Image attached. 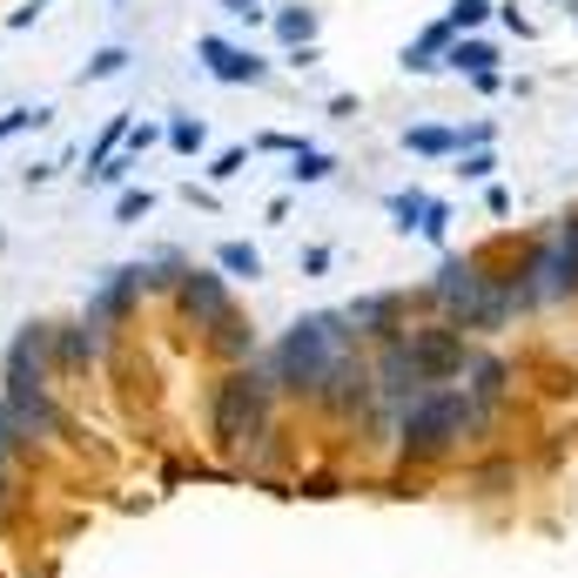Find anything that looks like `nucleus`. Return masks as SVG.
<instances>
[{
  "mask_svg": "<svg viewBox=\"0 0 578 578\" xmlns=\"http://www.w3.org/2000/svg\"><path fill=\"white\" fill-rule=\"evenodd\" d=\"M351 343H357V323L343 317V310H323V317H303L290 323V336L276 343V357H269V383L276 391H323V377L336 357H351Z\"/></svg>",
  "mask_w": 578,
  "mask_h": 578,
  "instance_id": "obj_1",
  "label": "nucleus"
},
{
  "mask_svg": "<svg viewBox=\"0 0 578 578\" xmlns=\"http://www.w3.org/2000/svg\"><path fill=\"white\" fill-rule=\"evenodd\" d=\"M269 397H276V383H269V370H229L216 383V444L222 451H249L262 444L269 431Z\"/></svg>",
  "mask_w": 578,
  "mask_h": 578,
  "instance_id": "obj_2",
  "label": "nucleus"
},
{
  "mask_svg": "<svg viewBox=\"0 0 578 578\" xmlns=\"http://www.w3.org/2000/svg\"><path fill=\"white\" fill-rule=\"evenodd\" d=\"M478 417H484V410H478L465 391H444V383H438L431 397H417V404L397 417V444H404V457H438V451H451L457 438H465Z\"/></svg>",
  "mask_w": 578,
  "mask_h": 578,
  "instance_id": "obj_3",
  "label": "nucleus"
},
{
  "mask_svg": "<svg viewBox=\"0 0 578 578\" xmlns=\"http://www.w3.org/2000/svg\"><path fill=\"white\" fill-rule=\"evenodd\" d=\"M397 351L431 377V383H444V377H457L471 364V351H465V330H451V323H431V330H410V336H397Z\"/></svg>",
  "mask_w": 578,
  "mask_h": 578,
  "instance_id": "obj_4",
  "label": "nucleus"
},
{
  "mask_svg": "<svg viewBox=\"0 0 578 578\" xmlns=\"http://www.w3.org/2000/svg\"><path fill=\"white\" fill-rule=\"evenodd\" d=\"M370 383H377V404H383V417H391V423H397V417H404L417 397H431V391H438V383H431V377H423V370H417V364L397 351V343H391V351L377 357Z\"/></svg>",
  "mask_w": 578,
  "mask_h": 578,
  "instance_id": "obj_5",
  "label": "nucleus"
},
{
  "mask_svg": "<svg viewBox=\"0 0 578 578\" xmlns=\"http://www.w3.org/2000/svg\"><path fill=\"white\" fill-rule=\"evenodd\" d=\"M175 303H182V317L196 323V330H222L229 317H236L216 269H188V276H175Z\"/></svg>",
  "mask_w": 578,
  "mask_h": 578,
  "instance_id": "obj_6",
  "label": "nucleus"
},
{
  "mask_svg": "<svg viewBox=\"0 0 578 578\" xmlns=\"http://www.w3.org/2000/svg\"><path fill=\"white\" fill-rule=\"evenodd\" d=\"M317 404H330L336 417H351V410L377 404V383H370V364H364V357H336V364H330V377H323V391H317Z\"/></svg>",
  "mask_w": 578,
  "mask_h": 578,
  "instance_id": "obj_7",
  "label": "nucleus"
},
{
  "mask_svg": "<svg viewBox=\"0 0 578 578\" xmlns=\"http://www.w3.org/2000/svg\"><path fill=\"white\" fill-rule=\"evenodd\" d=\"M142 290H148V269H142V262H128V269H108V283H101V290H95V303H88V330L101 336V330H108L114 317H122V310H128V303H135Z\"/></svg>",
  "mask_w": 578,
  "mask_h": 578,
  "instance_id": "obj_8",
  "label": "nucleus"
},
{
  "mask_svg": "<svg viewBox=\"0 0 578 578\" xmlns=\"http://www.w3.org/2000/svg\"><path fill=\"white\" fill-rule=\"evenodd\" d=\"M196 54L209 61V74H216V82H269V61H256L249 48H229L222 34H202V41H196Z\"/></svg>",
  "mask_w": 578,
  "mask_h": 578,
  "instance_id": "obj_9",
  "label": "nucleus"
},
{
  "mask_svg": "<svg viewBox=\"0 0 578 578\" xmlns=\"http://www.w3.org/2000/svg\"><path fill=\"white\" fill-rule=\"evenodd\" d=\"M478 290H484V262H471V256H444L438 283H431V296L444 303V310H465Z\"/></svg>",
  "mask_w": 578,
  "mask_h": 578,
  "instance_id": "obj_10",
  "label": "nucleus"
},
{
  "mask_svg": "<svg viewBox=\"0 0 578 578\" xmlns=\"http://www.w3.org/2000/svg\"><path fill=\"white\" fill-rule=\"evenodd\" d=\"M545 243H552L558 276H565V296H578V216H558V222L545 229Z\"/></svg>",
  "mask_w": 578,
  "mask_h": 578,
  "instance_id": "obj_11",
  "label": "nucleus"
},
{
  "mask_svg": "<svg viewBox=\"0 0 578 578\" xmlns=\"http://www.w3.org/2000/svg\"><path fill=\"white\" fill-rule=\"evenodd\" d=\"M451 41H457V34H451L444 21H431V27H423L417 41L404 48V67H410V74H431V67H444V48H451Z\"/></svg>",
  "mask_w": 578,
  "mask_h": 578,
  "instance_id": "obj_12",
  "label": "nucleus"
},
{
  "mask_svg": "<svg viewBox=\"0 0 578 578\" xmlns=\"http://www.w3.org/2000/svg\"><path fill=\"white\" fill-rule=\"evenodd\" d=\"M465 370H471V404H478V410H484V404H497V397H505V377H512V370L497 364V357H471Z\"/></svg>",
  "mask_w": 578,
  "mask_h": 578,
  "instance_id": "obj_13",
  "label": "nucleus"
},
{
  "mask_svg": "<svg viewBox=\"0 0 578 578\" xmlns=\"http://www.w3.org/2000/svg\"><path fill=\"white\" fill-rule=\"evenodd\" d=\"M444 67H457V74H491L497 67V48L491 41H451L444 48Z\"/></svg>",
  "mask_w": 578,
  "mask_h": 578,
  "instance_id": "obj_14",
  "label": "nucleus"
},
{
  "mask_svg": "<svg viewBox=\"0 0 578 578\" xmlns=\"http://www.w3.org/2000/svg\"><path fill=\"white\" fill-rule=\"evenodd\" d=\"M404 148H417V156H457V128L417 122V128H404Z\"/></svg>",
  "mask_w": 578,
  "mask_h": 578,
  "instance_id": "obj_15",
  "label": "nucleus"
},
{
  "mask_svg": "<svg viewBox=\"0 0 578 578\" xmlns=\"http://www.w3.org/2000/svg\"><path fill=\"white\" fill-rule=\"evenodd\" d=\"M491 14H497V0H451V14H444V27L457 34V41H465V34H471V27H484Z\"/></svg>",
  "mask_w": 578,
  "mask_h": 578,
  "instance_id": "obj_16",
  "label": "nucleus"
},
{
  "mask_svg": "<svg viewBox=\"0 0 578 578\" xmlns=\"http://www.w3.org/2000/svg\"><path fill=\"white\" fill-rule=\"evenodd\" d=\"M216 262L229 269V276H249V283L262 276V249H256V243H222V249H216Z\"/></svg>",
  "mask_w": 578,
  "mask_h": 578,
  "instance_id": "obj_17",
  "label": "nucleus"
},
{
  "mask_svg": "<svg viewBox=\"0 0 578 578\" xmlns=\"http://www.w3.org/2000/svg\"><path fill=\"white\" fill-rule=\"evenodd\" d=\"M276 34H283L290 48H310V41H317V14H310V8H283V14H276Z\"/></svg>",
  "mask_w": 578,
  "mask_h": 578,
  "instance_id": "obj_18",
  "label": "nucleus"
},
{
  "mask_svg": "<svg viewBox=\"0 0 578 578\" xmlns=\"http://www.w3.org/2000/svg\"><path fill=\"white\" fill-rule=\"evenodd\" d=\"M423 209H431V196H423V188H397V196H391L397 229H423Z\"/></svg>",
  "mask_w": 578,
  "mask_h": 578,
  "instance_id": "obj_19",
  "label": "nucleus"
},
{
  "mask_svg": "<svg viewBox=\"0 0 578 578\" xmlns=\"http://www.w3.org/2000/svg\"><path fill=\"white\" fill-rule=\"evenodd\" d=\"M336 162L323 156V148H296V162H290V182H323Z\"/></svg>",
  "mask_w": 578,
  "mask_h": 578,
  "instance_id": "obj_20",
  "label": "nucleus"
},
{
  "mask_svg": "<svg viewBox=\"0 0 578 578\" xmlns=\"http://www.w3.org/2000/svg\"><path fill=\"white\" fill-rule=\"evenodd\" d=\"M169 148H175V156H196V148H202V122H196V114H175V122H169Z\"/></svg>",
  "mask_w": 578,
  "mask_h": 578,
  "instance_id": "obj_21",
  "label": "nucleus"
},
{
  "mask_svg": "<svg viewBox=\"0 0 578 578\" xmlns=\"http://www.w3.org/2000/svg\"><path fill=\"white\" fill-rule=\"evenodd\" d=\"M216 343H222L229 357H256V330H243V317H229V323L216 330Z\"/></svg>",
  "mask_w": 578,
  "mask_h": 578,
  "instance_id": "obj_22",
  "label": "nucleus"
},
{
  "mask_svg": "<svg viewBox=\"0 0 578 578\" xmlns=\"http://www.w3.org/2000/svg\"><path fill=\"white\" fill-rule=\"evenodd\" d=\"M128 67V48H101L88 67H82V82H108V74H122Z\"/></svg>",
  "mask_w": 578,
  "mask_h": 578,
  "instance_id": "obj_23",
  "label": "nucleus"
},
{
  "mask_svg": "<svg viewBox=\"0 0 578 578\" xmlns=\"http://www.w3.org/2000/svg\"><path fill=\"white\" fill-rule=\"evenodd\" d=\"M148 209H156V196H148V188H128V196L114 202V222H142Z\"/></svg>",
  "mask_w": 578,
  "mask_h": 578,
  "instance_id": "obj_24",
  "label": "nucleus"
},
{
  "mask_svg": "<svg viewBox=\"0 0 578 578\" xmlns=\"http://www.w3.org/2000/svg\"><path fill=\"white\" fill-rule=\"evenodd\" d=\"M34 122H48V108H8V114H0V142L21 135V128H34Z\"/></svg>",
  "mask_w": 578,
  "mask_h": 578,
  "instance_id": "obj_25",
  "label": "nucleus"
},
{
  "mask_svg": "<svg viewBox=\"0 0 578 578\" xmlns=\"http://www.w3.org/2000/svg\"><path fill=\"white\" fill-rule=\"evenodd\" d=\"M417 236H423V243H444V236H451V209L431 202V209H423V229H417Z\"/></svg>",
  "mask_w": 578,
  "mask_h": 578,
  "instance_id": "obj_26",
  "label": "nucleus"
},
{
  "mask_svg": "<svg viewBox=\"0 0 578 578\" xmlns=\"http://www.w3.org/2000/svg\"><path fill=\"white\" fill-rule=\"evenodd\" d=\"M491 169H497V162H491V148H471V156L457 162V175H465V182H491Z\"/></svg>",
  "mask_w": 578,
  "mask_h": 578,
  "instance_id": "obj_27",
  "label": "nucleus"
},
{
  "mask_svg": "<svg viewBox=\"0 0 578 578\" xmlns=\"http://www.w3.org/2000/svg\"><path fill=\"white\" fill-rule=\"evenodd\" d=\"M243 162H249V148H222V156L209 162V175H216V182H229V175H236Z\"/></svg>",
  "mask_w": 578,
  "mask_h": 578,
  "instance_id": "obj_28",
  "label": "nucleus"
},
{
  "mask_svg": "<svg viewBox=\"0 0 578 578\" xmlns=\"http://www.w3.org/2000/svg\"><path fill=\"white\" fill-rule=\"evenodd\" d=\"M14 438H21V431H14V417H8V404H0V471H8V451H14Z\"/></svg>",
  "mask_w": 578,
  "mask_h": 578,
  "instance_id": "obj_29",
  "label": "nucleus"
},
{
  "mask_svg": "<svg viewBox=\"0 0 578 578\" xmlns=\"http://www.w3.org/2000/svg\"><path fill=\"white\" fill-rule=\"evenodd\" d=\"M222 8H229V14H236V21H249V27L262 21V0H222Z\"/></svg>",
  "mask_w": 578,
  "mask_h": 578,
  "instance_id": "obj_30",
  "label": "nucleus"
},
{
  "mask_svg": "<svg viewBox=\"0 0 578 578\" xmlns=\"http://www.w3.org/2000/svg\"><path fill=\"white\" fill-rule=\"evenodd\" d=\"M484 142H491V122H478V128L457 135V156H465V148H484Z\"/></svg>",
  "mask_w": 578,
  "mask_h": 578,
  "instance_id": "obj_31",
  "label": "nucleus"
},
{
  "mask_svg": "<svg viewBox=\"0 0 578 578\" xmlns=\"http://www.w3.org/2000/svg\"><path fill=\"white\" fill-rule=\"evenodd\" d=\"M0 512H8V491H0Z\"/></svg>",
  "mask_w": 578,
  "mask_h": 578,
  "instance_id": "obj_32",
  "label": "nucleus"
},
{
  "mask_svg": "<svg viewBox=\"0 0 578 578\" xmlns=\"http://www.w3.org/2000/svg\"><path fill=\"white\" fill-rule=\"evenodd\" d=\"M114 8H122V0H114Z\"/></svg>",
  "mask_w": 578,
  "mask_h": 578,
  "instance_id": "obj_33",
  "label": "nucleus"
}]
</instances>
